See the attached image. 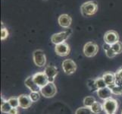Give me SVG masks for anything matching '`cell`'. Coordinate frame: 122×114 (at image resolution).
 Listing matches in <instances>:
<instances>
[{"mask_svg": "<svg viewBox=\"0 0 122 114\" xmlns=\"http://www.w3.org/2000/svg\"><path fill=\"white\" fill-rule=\"evenodd\" d=\"M102 78L108 87H110V86H112V85H114V84H115V81H116L115 73L106 72L102 75Z\"/></svg>", "mask_w": 122, "mask_h": 114, "instance_id": "obj_16", "label": "cell"}, {"mask_svg": "<svg viewBox=\"0 0 122 114\" xmlns=\"http://www.w3.org/2000/svg\"><path fill=\"white\" fill-rule=\"evenodd\" d=\"M33 60L34 64L38 67H43L46 63V57L42 49H36L33 53Z\"/></svg>", "mask_w": 122, "mask_h": 114, "instance_id": "obj_6", "label": "cell"}, {"mask_svg": "<svg viewBox=\"0 0 122 114\" xmlns=\"http://www.w3.org/2000/svg\"><path fill=\"white\" fill-rule=\"evenodd\" d=\"M8 102L9 103L12 108H18L19 107L18 98H10L9 99H8Z\"/></svg>", "mask_w": 122, "mask_h": 114, "instance_id": "obj_25", "label": "cell"}, {"mask_svg": "<svg viewBox=\"0 0 122 114\" xmlns=\"http://www.w3.org/2000/svg\"><path fill=\"white\" fill-rule=\"evenodd\" d=\"M115 84L122 87V68L119 69L115 72Z\"/></svg>", "mask_w": 122, "mask_h": 114, "instance_id": "obj_20", "label": "cell"}, {"mask_svg": "<svg viewBox=\"0 0 122 114\" xmlns=\"http://www.w3.org/2000/svg\"><path fill=\"white\" fill-rule=\"evenodd\" d=\"M75 114H92V112L90 108L83 107L77 109L75 111Z\"/></svg>", "mask_w": 122, "mask_h": 114, "instance_id": "obj_23", "label": "cell"}, {"mask_svg": "<svg viewBox=\"0 0 122 114\" xmlns=\"http://www.w3.org/2000/svg\"><path fill=\"white\" fill-rule=\"evenodd\" d=\"M71 22H72V19H71V17L67 14L61 15L58 17V22L59 24V25L64 28H68L71 26Z\"/></svg>", "mask_w": 122, "mask_h": 114, "instance_id": "obj_13", "label": "cell"}, {"mask_svg": "<svg viewBox=\"0 0 122 114\" xmlns=\"http://www.w3.org/2000/svg\"><path fill=\"white\" fill-rule=\"evenodd\" d=\"M106 114H115V113H106Z\"/></svg>", "mask_w": 122, "mask_h": 114, "instance_id": "obj_31", "label": "cell"}, {"mask_svg": "<svg viewBox=\"0 0 122 114\" xmlns=\"http://www.w3.org/2000/svg\"><path fill=\"white\" fill-rule=\"evenodd\" d=\"M25 85H26L29 89L31 91V92H39L40 91L41 88L37 85V84L34 82L33 78V75L32 76H29L28 78H26L24 81Z\"/></svg>", "mask_w": 122, "mask_h": 114, "instance_id": "obj_14", "label": "cell"}, {"mask_svg": "<svg viewBox=\"0 0 122 114\" xmlns=\"http://www.w3.org/2000/svg\"><path fill=\"white\" fill-rule=\"evenodd\" d=\"M112 48L116 54H120L122 53V43L120 41L117 42V43L112 45Z\"/></svg>", "mask_w": 122, "mask_h": 114, "instance_id": "obj_24", "label": "cell"}, {"mask_svg": "<svg viewBox=\"0 0 122 114\" xmlns=\"http://www.w3.org/2000/svg\"><path fill=\"white\" fill-rule=\"evenodd\" d=\"M40 93L45 98H52L57 93V88L54 82H49L40 89Z\"/></svg>", "mask_w": 122, "mask_h": 114, "instance_id": "obj_5", "label": "cell"}, {"mask_svg": "<svg viewBox=\"0 0 122 114\" xmlns=\"http://www.w3.org/2000/svg\"><path fill=\"white\" fill-rule=\"evenodd\" d=\"M121 96H122V95H121Z\"/></svg>", "mask_w": 122, "mask_h": 114, "instance_id": "obj_33", "label": "cell"}, {"mask_svg": "<svg viewBox=\"0 0 122 114\" xmlns=\"http://www.w3.org/2000/svg\"><path fill=\"white\" fill-rule=\"evenodd\" d=\"M1 100H2V103H1V111H2V113H8L10 112V110L11 109L12 107H11L9 103L8 102V100H5L2 97Z\"/></svg>", "mask_w": 122, "mask_h": 114, "instance_id": "obj_18", "label": "cell"}, {"mask_svg": "<svg viewBox=\"0 0 122 114\" xmlns=\"http://www.w3.org/2000/svg\"><path fill=\"white\" fill-rule=\"evenodd\" d=\"M121 114H122V112H121Z\"/></svg>", "mask_w": 122, "mask_h": 114, "instance_id": "obj_32", "label": "cell"}, {"mask_svg": "<svg viewBox=\"0 0 122 114\" xmlns=\"http://www.w3.org/2000/svg\"><path fill=\"white\" fill-rule=\"evenodd\" d=\"M71 33H72V31H71V29H68V30H66L65 31L54 33L51 37V41L56 45L64 43V42L70 37Z\"/></svg>", "mask_w": 122, "mask_h": 114, "instance_id": "obj_2", "label": "cell"}, {"mask_svg": "<svg viewBox=\"0 0 122 114\" xmlns=\"http://www.w3.org/2000/svg\"><path fill=\"white\" fill-rule=\"evenodd\" d=\"M111 89L112 93L113 94L115 95H122V87L117 85V84H114V85L108 87Z\"/></svg>", "mask_w": 122, "mask_h": 114, "instance_id": "obj_22", "label": "cell"}, {"mask_svg": "<svg viewBox=\"0 0 122 114\" xmlns=\"http://www.w3.org/2000/svg\"><path fill=\"white\" fill-rule=\"evenodd\" d=\"M103 108L106 113H115L118 109L117 100L112 98L104 100Z\"/></svg>", "mask_w": 122, "mask_h": 114, "instance_id": "obj_3", "label": "cell"}, {"mask_svg": "<svg viewBox=\"0 0 122 114\" xmlns=\"http://www.w3.org/2000/svg\"><path fill=\"white\" fill-rule=\"evenodd\" d=\"M33 78L34 82L38 85L40 88L46 85L49 81L48 77L43 71H40V72H37L33 75Z\"/></svg>", "mask_w": 122, "mask_h": 114, "instance_id": "obj_8", "label": "cell"}, {"mask_svg": "<svg viewBox=\"0 0 122 114\" xmlns=\"http://www.w3.org/2000/svg\"><path fill=\"white\" fill-rule=\"evenodd\" d=\"M62 69L67 75H71L77 70V65L72 60H65L62 62Z\"/></svg>", "mask_w": 122, "mask_h": 114, "instance_id": "obj_7", "label": "cell"}, {"mask_svg": "<svg viewBox=\"0 0 122 114\" xmlns=\"http://www.w3.org/2000/svg\"><path fill=\"white\" fill-rule=\"evenodd\" d=\"M96 93H97V95L99 98L103 100H106L108 98H112L111 96L112 94L111 89L108 87L102 88V89H99V90H97Z\"/></svg>", "mask_w": 122, "mask_h": 114, "instance_id": "obj_15", "label": "cell"}, {"mask_svg": "<svg viewBox=\"0 0 122 114\" xmlns=\"http://www.w3.org/2000/svg\"><path fill=\"white\" fill-rule=\"evenodd\" d=\"M8 36V31L6 28L3 27L1 29V40H5Z\"/></svg>", "mask_w": 122, "mask_h": 114, "instance_id": "obj_28", "label": "cell"}, {"mask_svg": "<svg viewBox=\"0 0 122 114\" xmlns=\"http://www.w3.org/2000/svg\"><path fill=\"white\" fill-rule=\"evenodd\" d=\"M98 9L97 2L95 1H88L84 2L81 7V11L83 16L88 17L93 15Z\"/></svg>", "mask_w": 122, "mask_h": 114, "instance_id": "obj_1", "label": "cell"}, {"mask_svg": "<svg viewBox=\"0 0 122 114\" xmlns=\"http://www.w3.org/2000/svg\"><path fill=\"white\" fill-rule=\"evenodd\" d=\"M96 100H95V98H93V97L87 96V97H86V98L83 99V104H84V106H85L86 107L90 108L92 106V104H93L96 102Z\"/></svg>", "mask_w": 122, "mask_h": 114, "instance_id": "obj_19", "label": "cell"}, {"mask_svg": "<svg viewBox=\"0 0 122 114\" xmlns=\"http://www.w3.org/2000/svg\"><path fill=\"white\" fill-rule=\"evenodd\" d=\"M99 51V46L95 42H88L83 47V53L86 57H93Z\"/></svg>", "mask_w": 122, "mask_h": 114, "instance_id": "obj_4", "label": "cell"}, {"mask_svg": "<svg viewBox=\"0 0 122 114\" xmlns=\"http://www.w3.org/2000/svg\"><path fill=\"white\" fill-rule=\"evenodd\" d=\"M90 109H91L92 113H94V114L101 113L102 112V110H104L103 104L98 102V101H96V102L92 104V106L90 107Z\"/></svg>", "mask_w": 122, "mask_h": 114, "instance_id": "obj_17", "label": "cell"}, {"mask_svg": "<svg viewBox=\"0 0 122 114\" xmlns=\"http://www.w3.org/2000/svg\"><path fill=\"white\" fill-rule=\"evenodd\" d=\"M87 86L88 87L90 88V91H97V87H96V81L95 79H89L87 81Z\"/></svg>", "mask_w": 122, "mask_h": 114, "instance_id": "obj_26", "label": "cell"}, {"mask_svg": "<svg viewBox=\"0 0 122 114\" xmlns=\"http://www.w3.org/2000/svg\"><path fill=\"white\" fill-rule=\"evenodd\" d=\"M106 56L108 57V58H114L116 56V53L114 51V50L112 49V48L111 47L110 49H108V50H106Z\"/></svg>", "mask_w": 122, "mask_h": 114, "instance_id": "obj_29", "label": "cell"}, {"mask_svg": "<svg viewBox=\"0 0 122 114\" xmlns=\"http://www.w3.org/2000/svg\"><path fill=\"white\" fill-rule=\"evenodd\" d=\"M19 107L22 109H28L31 107L33 101L31 100L30 96L27 94H21L18 97Z\"/></svg>", "mask_w": 122, "mask_h": 114, "instance_id": "obj_12", "label": "cell"}, {"mask_svg": "<svg viewBox=\"0 0 122 114\" xmlns=\"http://www.w3.org/2000/svg\"><path fill=\"white\" fill-rule=\"evenodd\" d=\"M105 43L109 45H113L119 41V35L115 31H108L104 35Z\"/></svg>", "mask_w": 122, "mask_h": 114, "instance_id": "obj_9", "label": "cell"}, {"mask_svg": "<svg viewBox=\"0 0 122 114\" xmlns=\"http://www.w3.org/2000/svg\"><path fill=\"white\" fill-rule=\"evenodd\" d=\"M43 72L48 77L49 82H54L55 78L58 75V69L54 65H47L45 68Z\"/></svg>", "mask_w": 122, "mask_h": 114, "instance_id": "obj_11", "label": "cell"}, {"mask_svg": "<svg viewBox=\"0 0 122 114\" xmlns=\"http://www.w3.org/2000/svg\"><path fill=\"white\" fill-rule=\"evenodd\" d=\"M29 96H30V98L33 102H37L40 100V97L39 92H31L29 94Z\"/></svg>", "mask_w": 122, "mask_h": 114, "instance_id": "obj_27", "label": "cell"}, {"mask_svg": "<svg viewBox=\"0 0 122 114\" xmlns=\"http://www.w3.org/2000/svg\"><path fill=\"white\" fill-rule=\"evenodd\" d=\"M70 46L68 44L64 42V43H61L59 44L56 45V47H55V52L59 56H66L70 53Z\"/></svg>", "mask_w": 122, "mask_h": 114, "instance_id": "obj_10", "label": "cell"}, {"mask_svg": "<svg viewBox=\"0 0 122 114\" xmlns=\"http://www.w3.org/2000/svg\"><path fill=\"white\" fill-rule=\"evenodd\" d=\"M96 81V87H97V89H102V88H104V87H108L107 84L105 82L104 79L102 77H100V78H97L96 79H95Z\"/></svg>", "mask_w": 122, "mask_h": 114, "instance_id": "obj_21", "label": "cell"}, {"mask_svg": "<svg viewBox=\"0 0 122 114\" xmlns=\"http://www.w3.org/2000/svg\"><path fill=\"white\" fill-rule=\"evenodd\" d=\"M8 114H18V109L17 108H11Z\"/></svg>", "mask_w": 122, "mask_h": 114, "instance_id": "obj_30", "label": "cell"}]
</instances>
